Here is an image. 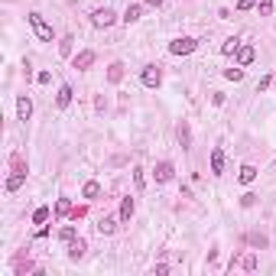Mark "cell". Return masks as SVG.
I'll use <instances>...</instances> for the list:
<instances>
[{
	"label": "cell",
	"instance_id": "cell-1",
	"mask_svg": "<svg viewBox=\"0 0 276 276\" xmlns=\"http://www.w3.org/2000/svg\"><path fill=\"white\" fill-rule=\"evenodd\" d=\"M26 20H30L32 32H36V36H39L43 43H52V26H49V23L43 20V13H36V10H32L30 16H26Z\"/></svg>",
	"mask_w": 276,
	"mask_h": 276
},
{
	"label": "cell",
	"instance_id": "cell-2",
	"mask_svg": "<svg viewBox=\"0 0 276 276\" xmlns=\"http://www.w3.org/2000/svg\"><path fill=\"white\" fill-rule=\"evenodd\" d=\"M198 49V39H192V36H179V39H172L169 43V52L172 55H189Z\"/></svg>",
	"mask_w": 276,
	"mask_h": 276
},
{
	"label": "cell",
	"instance_id": "cell-3",
	"mask_svg": "<svg viewBox=\"0 0 276 276\" xmlns=\"http://www.w3.org/2000/svg\"><path fill=\"white\" fill-rule=\"evenodd\" d=\"M91 23H95L97 30H107V26H114L117 23V13L111 10V7H97V10L91 13Z\"/></svg>",
	"mask_w": 276,
	"mask_h": 276
},
{
	"label": "cell",
	"instance_id": "cell-4",
	"mask_svg": "<svg viewBox=\"0 0 276 276\" xmlns=\"http://www.w3.org/2000/svg\"><path fill=\"white\" fill-rule=\"evenodd\" d=\"M140 81H143L146 88H160L162 68H160V65H143V72H140Z\"/></svg>",
	"mask_w": 276,
	"mask_h": 276
},
{
	"label": "cell",
	"instance_id": "cell-5",
	"mask_svg": "<svg viewBox=\"0 0 276 276\" xmlns=\"http://www.w3.org/2000/svg\"><path fill=\"white\" fill-rule=\"evenodd\" d=\"M234 55H237V65H241V68H247V65L257 59V49H254V46H247V43H241V49H237Z\"/></svg>",
	"mask_w": 276,
	"mask_h": 276
},
{
	"label": "cell",
	"instance_id": "cell-6",
	"mask_svg": "<svg viewBox=\"0 0 276 276\" xmlns=\"http://www.w3.org/2000/svg\"><path fill=\"white\" fill-rule=\"evenodd\" d=\"M72 65L78 68V72H88V68L95 65V52H91V49H85V52H78V55L72 59Z\"/></svg>",
	"mask_w": 276,
	"mask_h": 276
},
{
	"label": "cell",
	"instance_id": "cell-7",
	"mask_svg": "<svg viewBox=\"0 0 276 276\" xmlns=\"http://www.w3.org/2000/svg\"><path fill=\"white\" fill-rule=\"evenodd\" d=\"M16 117H20V120H30V117H32V101L26 95L16 97Z\"/></svg>",
	"mask_w": 276,
	"mask_h": 276
},
{
	"label": "cell",
	"instance_id": "cell-8",
	"mask_svg": "<svg viewBox=\"0 0 276 276\" xmlns=\"http://www.w3.org/2000/svg\"><path fill=\"white\" fill-rule=\"evenodd\" d=\"M221 172H224V149L214 146L211 149V176H221Z\"/></svg>",
	"mask_w": 276,
	"mask_h": 276
},
{
	"label": "cell",
	"instance_id": "cell-9",
	"mask_svg": "<svg viewBox=\"0 0 276 276\" xmlns=\"http://www.w3.org/2000/svg\"><path fill=\"white\" fill-rule=\"evenodd\" d=\"M153 176H156V182H169L172 176H176V166H172V162H160Z\"/></svg>",
	"mask_w": 276,
	"mask_h": 276
},
{
	"label": "cell",
	"instance_id": "cell-10",
	"mask_svg": "<svg viewBox=\"0 0 276 276\" xmlns=\"http://www.w3.org/2000/svg\"><path fill=\"white\" fill-rule=\"evenodd\" d=\"M140 16H143V7H140V3H130L127 10H124V16H120V20H124V23L130 26V23H137Z\"/></svg>",
	"mask_w": 276,
	"mask_h": 276
},
{
	"label": "cell",
	"instance_id": "cell-11",
	"mask_svg": "<svg viewBox=\"0 0 276 276\" xmlns=\"http://www.w3.org/2000/svg\"><path fill=\"white\" fill-rule=\"evenodd\" d=\"M133 211H137V202L127 195V198L120 202V221H130V218H133Z\"/></svg>",
	"mask_w": 276,
	"mask_h": 276
},
{
	"label": "cell",
	"instance_id": "cell-12",
	"mask_svg": "<svg viewBox=\"0 0 276 276\" xmlns=\"http://www.w3.org/2000/svg\"><path fill=\"white\" fill-rule=\"evenodd\" d=\"M85 241H81V237H75L72 244H68V257H72V260H81V257H85Z\"/></svg>",
	"mask_w": 276,
	"mask_h": 276
},
{
	"label": "cell",
	"instance_id": "cell-13",
	"mask_svg": "<svg viewBox=\"0 0 276 276\" xmlns=\"http://www.w3.org/2000/svg\"><path fill=\"white\" fill-rule=\"evenodd\" d=\"M72 95H75L72 85H62V88H59V95H55V104H59V107H68V104H72Z\"/></svg>",
	"mask_w": 276,
	"mask_h": 276
},
{
	"label": "cell",
	"instance_id": "cell-14",
	"mask_svg": "<svg viewBox=\"0 0 276 276\" xmlns=\"http://www.w3.org/2000/svg\"><path fill=\"white\" fill-rule=\"evenodd\" d=\"M23 182H26V172H23V169H16V172L10 176V179H7V192H16V189L23 185Z\"/></svg>",
	"mask_w": 276,
	"mask_h": 276
},
{
	"label": "cell",
	"instance_id": "cell-15",
	"mask_svg": "<svg viewBox=\"0 0 276 276\" xmlns=\"http://www.w3.org/2000/svg\"><path fill=\"white\" fill-rule=\"evenodd\" d=\"M75 208H72V202H68V198H59V202H55V218H65V214H72Z\"/></svg>",
	"mask_w": 276,
	"mask_h": 276
},
{
	"label": "cell",
	"instance_id": "cell-16",
	"mask_svg": "<svg viewBox=\"0 0 276 276\" xmlns=\"http://www.w3.org/2000/svg\"><path fill=\"white\" fill-rule=\"evenodd\" d=\"M241 49V39L237 36H231V39H224V46H221V55H234Z\"/></svg>",
	"mask_w": 276,
	"mask_h": 276
},
{
	"label": "cell",
	"instance_id": "cell-17",
	"mask_svg": "<svg viewBox=\"0 0 276 276\" xmlns=\"http://www.w3.org/2000/svg\"><path fill=\"white\" fill-rule=\"evenodd\" d=\"M237 179L244 182V185H250V182L257 179V169H254V166H250V162H247V166H241V176H237Z\"/></svg>",
	"mask_w": 276,
	"mask_h": 276
},
{
	"label": "cell",
	"instance_id": "cell-18",
	"mask_svg": "<svg viewBox=\"0 0 276 276\" xmlns=\"http://www.w3.org/2000/svg\"><path fill=\"white\" fill-rule=\"evenodd\" d=\"M120 78H124V65L114 62V65H111V72H107V81H111V85H117Z\"/></svg>",
	"mask_w": 276,
	"mask_h": 276
},
{
	"label": "cell",
	"instance_id": "cell-19",
	"mask_svg": "<svg viewBox=\"0 0 276 276\" xmlns=\"http://www.w3.org/2000/svg\"><path fill=\"white\" fill-rule=\"evenodd\" d=\"M81 195H85V198H97V195H101V185H97L95 179H91V182H85V189H81Z\"/></svg>",
	"mask_w": 276,
	"mask_h": 276
},
{
	"label": "cell",
	"instance_id": "cell-20",
	"mask_svg": "<svg viewBox=\"0 0 276 276\" xmlns=\"http://www.w3.org/2000/svg\"><path fill=\"white\" fill-rule=\"evenodd\" d=\"M114 227H117L114 218H101V221H97V234H104V237L107 234H114Z\"/></svg>",
	"mask_w": 276,
	"mask_h": 276
},
{
	"label": "cell",
	"instance_id": "cell-21",
	"mask_svg": "<svg viewBox=\"0 0 276 276\" xmlns=\"http://www.w3.org/2000/svg\"><path fill=\"white\" fill-rule=\"evenodd\" d=\"M72 36H62V43H59V55H65V59H68V55H72Z\"/></svg>",
	"mask_w": 276,
	"mask_h": 276
},
{
	"label": "cell",
	"instance_id": "cell-22",
	"mask_svg": "<svg viewBox=\"0 0 276 276\" xmlns=\"http://www.w3.org/2000/svg\"><path fill=\"white\" fill-rule=\"evenodd\" d=\"M46 221H49V208L43 205V208H36V211H32V224H46Z\"/></svg>",
	"mask_w": 276,
	"mask_h": 276
},
{
	"label": "cell",
	"instance_id": "cell-23",
	"mask_svg": "<svg viewBox=\"0 0 276 276\" xmlns=\"http://www.w3.org/2000/svg\"><path fill=\"white\" fill-rule=\"evenodd\" d=\"M179 140H182V146L189 149V143H192V133H189V124H185V120L179 124Z\"/></svg>",
	"mask_w": 276,
	"mask_h": 276
},
{
	"label": "cell",
	"instance_id": "cell-24",
	"mask_svg": "<svg viewBox=\"0 0 276 276\" xmlns=\"http://www.w3.org/2000/svg\"><path fill=\"white\" fill-rule=\"evenodd\" d=\"M224 78L227 81H241L244 78V68H224Z\"/></svg>",
	"mask_w": 276,
	"mask_h": 276
},
{
	"label": "cell",
	"instance_id": "cell-25",
	"mask_svg": "<svg viewBox=\"0 0 276 276\" xmlns=\"http://www.w3.org/2000/svg\"><path fill=\"white\" fill-rule=\"evenodd\" d=\"M133 182H137V189H146V172L140 169V166L133 169Z\"/></svg>",
	"mask_w": 276,
	"mask_h": 276
},
{
	"label": "cell",
	"instance_id": "cell-26",
	"mask_svg": "<svg viewBox=\"0 0 276 276\" xmlns=\"http://www.w3.org/2000/svg\"><path fill=\"white\" fill-rule=\"evenodd\" d=\"M59 237H62L65 244H72V241L78 237V234H75V227H62V231H59Z\"/></svg>",
	"mask_w": 276,
	"mask_h": 276
},
{
	"label": "cell",
	"instance_id": "cell-27",
	"mask_svg": "<svg viewBox=\"0 0 276 276\" xmlns=\"http://www.w3.org/2000/svg\"><path fill=\"white\" fill-rule=\"evenodd\" d=\"M257 7H260V13H263V16H270V10H273V0H260Z\"/></svg>",
	"mask_w": 276,
	"mask_h": 276
},
{
	"label": "cell",
	"instance_id": "cell-28",
	"mask_svg": "<svg viewBox=\"0 0 276 276\" xmlns=\"http://www.w3.org/2000/svg\"><path fill=\"white\" fill-rule=\"evenodd\" d=\"M257 0H237V10H254Z\"/></svg>",
	"mask_w": 276,
	"mask_h": 276
},
{
	"label": "cell",
	"instance_id": "cell-29",
	"mask_svg": "<svg viewBox=\"0 0 276 276\" xmlns=\"http://www.w3.org/2000/svg\"><path fill=\"white\" fill-rule=\"evenodd\" d=\"M244 270H257V257H254V254L244 257Z\"/></svg>",
	"mask_w": 276,
	"mask_h": 276
},
{
	"label": "cell",
	"instance_id": "cell-30",
	"mask_svg": "<svg viewBox=\"0 0 276 276\" xmlns=\"http://www.w3.org/2000/svg\"><path fill=\"white\" fill-rule=\"evenodd\" d=\"M36 81H39V85H49V81H52V75H49V72H39V75H36Z\"/></svg>",
	"mask_w": 276,
	"mask_h": 276
},
{
	"label": "cell",
	"instance_id": "cell-31",
	"mask_svg": "<svg viewBox=\"0 0 276 276\" xmlns=\"http://www.w3.org/2000/svg\"><path fill=\"white\" fill-rule=\"evenodd\" d=\"M254 202H257V195H250V192H247L244 198H241V205H244V208H250V205H254Z\"/></svg>",
	"mask_w": 276,
	"mask_h": 276
},
{
	"label": "cell",
	"instance_id": "cell-32",
	"mask_svg": "<svg viewBox=\"0 0 276 276\" xmlns=\"http://www.w3.org/2000/svg\"><path fill=\"white\" fill-rule=\"evenodd\" d=\"M266 88H270V75H263V78H260V85H257V91H266Z\"/></svg>",
	"mask_w": 276,
	"mask_h": 276
},
{
	"label": "cell",
	"instance_id": "cell-33",
	"mask_svg": "<svg viewBox=\"0 0 276 276\" xmlns=\"http://www.w3.org/2000/svg\"><path fill=\"white\" fill-rule=\"evenodd\" d=\"M146 3H149V7H160V3H162V0H146Z\"/></svg>",
	"mask_w": 276,
	"mask_h": 276
}]
</instances>
